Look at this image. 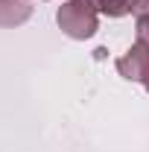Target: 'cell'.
<instances>
[{
	"label": "cell",
	"instance_id": "52a82bcc",
	"mask_svg": "<svg viewBox=\"0 0 149 152\" xmlns=\"http://www.w3.org/2000/svg\"><path fill=\"white\" fill-rule=\"evenodd\" d=\"M140 85H143V88L149 91V70H146V76H143V82H140Z\"/></svg>",
	"mask_w": 149,
	"mask_h": 152
},
{
	"label": "cell",
	"instance_id": "3957f363",
	"mask_svg": "<svg viewBox=\"0 0 149 152\" xmlns=\"http://www.w3.org/2000/svg\"><path fill=\"white\" fill-rule=\"evenodd\" d=\"M32 18V3L29 0H0V26L12 29Z\"/></svg>",
	"mask_w": 149,
	"mask_h": 152
},
{
	"label": "cell",
	"instance_id": "6da1fadb",
	"mask_svg": "<svg viewBox=\"0 0 149 152\" xmlns=\"http://www.w3.org/2000/svg\"><path fill=\"white\" fill-rule=\"evenodd\" d=\"M56 23L58 29L73 41H88L96 35L99 29V12L96 6H91L88 0H67L61 3L56 12Z\"/></svg>",
	"mask_w": 149,
	"mask_h": 152
},
{
	"label": "cell",
	"instance_id": "277c9868",
	"mask_svg": "<svg viewBox=\"0 0 149 152\" xmlns=\"http://www.w3.org/2000/svg\"><path fill=\"white\" fill-rule=\"evenodd\" d=\"M96 12L105 18H126L131 12V0H96Z\"/></svg>",
	"mask_w": 149,
	"mask_h": 152
},
{
	"label": "cell",
	"instance_id": "8992f818",
	"mask_svg": "<svg viewBox=\"0 0 149 152\" xmlns=\"http://www.w3.org/2000/svg\"><path fill=\"white\" fill-rule=\"evenodd\" d=\"M131 12L137 18H149V0H131Z\"/></svg>",
	"mask_w": 149,
	"mask_h": 152
},
{
	"label": "cell",
	"instance_id": "5b68a950",
	"mask_svg": "<svg viewBox=\"0 0 149 152\" xmlns=\"http://www.w3.org/2000/svg\"><path fill=\"white\" fill-rule=\"evenodd\" d=\"M134 35H137L140 44L149 47V18H137V23H134Z\"/></svg>",
	"mask_w": 149,
	"mask_h": 152
},
{
	"label": "cell",
	"instance_id": "7a4b0ae2",
	"mask_svg": "<svg viewBox=\"0 0 149 152\" xmlns=\"http://www.w3.org/2000/svg\"><path fill=\"white\" fill-rule=\"evenodd\" d=\"M149 70V47L134 41L123 56L117 58V73L129 82H143V76Z\"/></svg>",
	"mask_w": 149,
	"mask_h": 152
}]
</instances>
